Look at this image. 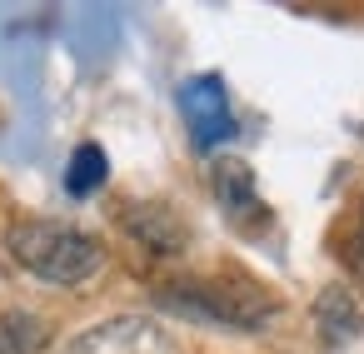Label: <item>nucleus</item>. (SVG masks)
Wrapping results in <instances>:
<instances>
[{
	"instance_id": "f257e3e1",
	"label": "nucleus",
	"mask_w": 364,
	"mask_h": 354,
	"mask_svg": "<svg viewBox=\"0 0 364 354\" xmlns=\"http://www.w3.org/2000/svg\"><path fill=\"white\" fill-rule=\"evenodd\" d=\"M6 250L31 279H41L50 289H80L105 269V245L95 235H85L80 225L50 220V215L16 220L6 235Z\"/></svg>"
},
{
	"instance_id": "f03ea898",
	"label": "nucleus",
	"mask_w": 364,
	"mask_h": 354,
	"mask_svg": "<svg viewBox=\"0 0 364 354\" xmlns=\"http://www.w3.org/2000/svg\"><path fill=\"white\" fill-rule=\"evenodd\" d=\"M160 309L220 329H264L279 314V299L250 274H185L160 289Z\"/></svg>"
},
{
	"instance_id": "7ed1b4c3",
	"label": "nucleus",
	"mask_w": 364,
	"mask_h": 354,
	"mask_svg": "<svg viewBox=\"0 0 364 354\" xmlns=\"http://www.w3.org/2000/svg\"><path fill=\"white\" fill-rule=\"evenodd\" d=\"M65 354H180V344L150 314H115V319H100L95 329L75 334L65 344Z\"/></svg>"
},
{
	"instance_id": "20e7f679",
	"label": "nucleus",
	"mask_w": 364,
	"mask_h": 354,
	"mask_svg": "<svg viewBox=\"0 0 364 354\" xmlns=\"http://www.w3.org/2000/svg\"><path fill=\"white\" fill-rule=\"evenodd\" d=\"M180 110L190 120V135L200 145H220L235 135V120H230V100H225V85L215 75H200L180 90Z\"/></svg>"
},
{
	"instance_id": "39448f33",
	"label": "nucleus",
	"mask_w": 364,
	"mask_h": 354,
	"mask_svg": "<svg viewBox=\"0 0 364 354\" xmlns=\"http://www.w3.org/2000/svg\"><path fill=\"white\" fill-rule=\"evenodd\" d=\"M120 225L135 235V245H145V250H155V254H180L185 250V240H190V230H185V220L170 210V205H160V200H140V205H130L125 215H120Z\"/></svg>"
},
{
	"instance_id": "423d86ee",
	"label": "nucleus",
	"mask_w": 364,
	"mask_h": 354,
	"mask_svg": "<svg viewBox=\"0 0 364 354\" xmlns=\"http://www.w3.org/2000/svg\"><path fill=\"white\" fill-rule=\"evenodd\" d=\"M215 195H220V210L235 220V225H259L264 220V205H259V190H255V175L245 170V160L225 155L215 160Z\"/></svg>"
},
{
	"instance_id": "0eeeda50",
	"label": "nucleus",
	"mask_w": 364,
	"mask_h": 354,
	"mask_svg": "<svg viewBox=\"0 0 364 354\" xmlns=\"http://www.w3.org/2000/svg\"><path fill=\"white\" fill-rule=\"evenodd\" d=\"M314 329L324 344H349L364 329V299L354 294V284H329L314 304Z\"/></svg>"
},
{
	"instance_id": "6e6552de",
	"label": "nucleus",
	"mask_w": 364,
	"mask_h": 354,
	"mask_svg": "<svg viewBox=\"0 0 364 354\" xmlns=\"http://www.w3.org/2000/svg\"><path fill=\"white\" fill-rule=\"evenodd\" d=\"M50 329L31 309H0V354H46Z\"/></svg>"
},
{
	"instance_id": "1a4fd4ad",
	"label": "nucleus",
	"mask_w": 364,
	"mask_h": 354,
	"mask_svg": "<svg viewBox=\"0 0 364 354\" xmlns=\"http://www.w3.org/2000/svg\"><path fill=\"white\" fill-rule=\"evenodd\" d=\"M100 185H105V150L100 145H80L75 160H70V170H65V190L70 195H90Z\"/></svg>"
},
{
	"instance_id": "9d476101",
	"label": "nucleus",
	"mask_w": 364,
	"mask_h": 354,
	"mask_svg": "<svg viewBox=\"0 0 364 354\" xmlns=\"http://www.w3.org/2000/svg\"><path fill=\"white\" fill-rule=\"evenodd\" d=\"M349 269L364 279V215H359V235H354V245H349Z\"/></svg>"
}]
</instances>
